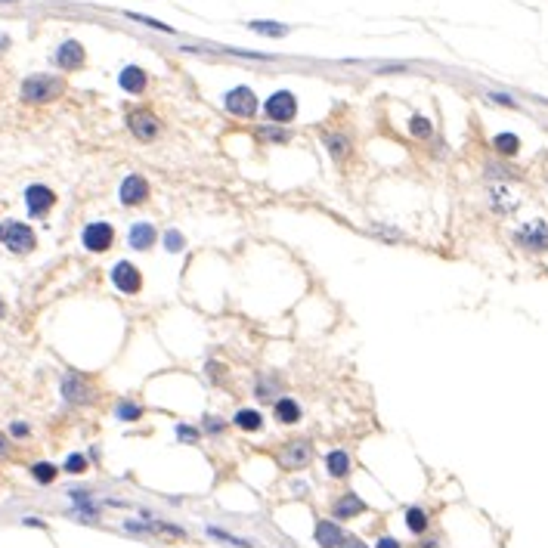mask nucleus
I'll return each mask as SVG.
<instances>
[{
	"mask_svg": "<svg viewBox=\"0 0 548 548\" xmlns=\"http://www.w3.org/2000/svg\"><path fill=\"white\" fill-rule=\"evenodd\" d=\"M62 90H66L62 77L31 75V77H25V84H22V99H25V103H53Z\"/></svg>",
	"mask_w": 548,
	"mask_h": 548,
	"instance_id": "f257e3e1",
	"label": "nucleus"
},
{
	"mask_svg": "<svg viewBox=\"0 0 548 548\" xmlns=\"http://www.w3.org/2000/svg\"><path fill=\"white\" fill-rule=\"evenodd\" d=\"M25 205H28V214L31 217H44L46 211L56 205V195H53L50 186L35 183V186H28V189H25Z\"/></svg>",
	"mask_w": 548,
	"mask_h": 548,
	"instance_id": "9b49d317",
	"label": "nucleus"
},
{
	"mask_svg": "<svg viewBox=\"0 0 548 548\" xmlns=\"http://www.w3.org/2000/svg\"><path fill=\"white\" fill-rule=\"evenodd\" d=\"M487 99H490V103H496V106H508V108L518 106L511 96H505V93H487Z\"/></svg>",
	"mask_w": 548,
	"mask_h": 548,
	"instance_id": "e433bc0d",
	"label": "nucleus"
},
{
	"mask_svg": "<svg viewBox=\"0 0 548 548\" xmlns=\"http://www.w3.org/2000/svg\"><path fill=\"white\" fill-rule=\"evenodd\" d=\"M81 242H84V248L87 251H96V254H103V251H108L112 248V242H115V230L108 223H90L87 230L81 232Z\"/></svg>",
	"mask_w": 548,
	"mask_h": 548,
	"instance_id": "6e6552de",
	"label": "nucleus"
},
{
	"mask_svg": "<svg viewBox=\"0 0 548 548\" xmlns=\"http://www.w3.org/2000/svg\"><path fill=\"white\" fill-rule=\"evenodd\" d=\"M6 456H10V440L0 434V459H6Z\"/></svg>",
	"mask_w": 548,
	"mask_h": 548,
	"instance_id": "a19ab883",
	"label": "nucleus"
},
{
	"mask_svg": "<svg viewBox=\"0 0 548 548\" xmlns=\"http://www.w3.org/2000/svg\"><path fill=\"white\" fill-rule=\"evenodd\" d=\"M332 511H335V518L338 521H350V518H356V514L366 511V502L356 496V492H344L338 502L332 505Z\"/></svg>",
	"mask_w": 548,
	"mask_h": 548,
	"instance_id": "f3484780",
	"label": "nucleus"
},
{
	"mask_svg": "<svg viewBox=\"0 0 548 548\" xmlns=\"http://www.w3.org/2000/svg\"><path fill=\"white\" fill-rule=\"evenodd\" d=\"M121 201L127 208H134V205H143V201L149 199V183L139 174H130V177H124V183H121Z\"/></svg>",
	"mask_w": 548,
	"mask_h": 548,
	"instance_id": "f8f14e48",
	"label": "nucleus"
},
{
	"mask_svg": "<svg viewBox=\"0 0 548 548\" xmlns=\"http://www.w3.org/2000/svg\"><path fill=\"white\" fill-rule=\"evenodd\" d=\"M127 19H134V22H143V25L155 28V31H164V35H174V28H170V25H164V22H158V19H149V15H139V13H127Z\"/></svg>",
	"mask_w": 548,
	"mask_h": 548,
	"instance_id": "c85d7f7f",
	"label": "nucleus"
},
{
	"mask_svg": "<svg viewBox=\"0 0 548 548\" xmlns=\"http://www.w3.org/2000/svg\"><path fill=\"white\" fill-rule=\"evenodd\" d=\"M313 536H316L319 548H341L344 539H347V533H344L335 521H319L316 530H313Z\"/></svg>",
	"mask_w": 548,
	"mask_h": 548,
	"instance_id": "2eb2a0df",
	"label": "nucleus"
},
{
	"mask_svg": "<svg viewBox=\"0 0 548 548\" xmlns=\"http://www.w3.org/2000/svg\"><path fill=\"white\" fill-rule=\"evenodd\" d=\"M232 425H236L239 430H261L263 428V415L257 409H239L236 415H232Z\"/></svg>",
	"mask_w": 548,
	"mask_h": 548,
	"instance_id": "412c9836",
	"label": "nucleus"
},
{
	"mask_svg": "<svg viewBox=\"0 0 548 548\" xmlns=\"http://www.w3.org/2000/svg\"><path fill=\"white\" fill-rule=\"evenodd\" d=\"M248 28L254 31V35H263V37H285L288 25H282V22H270V19H254V22H248Z\"/></svg>",
	"mask_w": 548,
	"mask_h": 548,
	"instance_id": "aec40b11",
	"label": "nucleus"
},
{
	"mask_svg": "<svg viewBox=\"0 0 548 548\" xmlns=\"http://www.w3.org/2000/svg\"><path fill=\"white\" fill-rule=\"evenodd\" d=\"M62 397H66L68 403H90L93 400V390H90V385L81 378V375H66L62 378Z\"/></svg>",
	"mask_w": 548,
	"mask_h": 548,
	"instance_id": "ddd939ff",
	"label": "nucleus"
},
{
	"mask_svg": "<svg viewBox=\"0 0 548 548\" xmlns=\"http://www.w3.org/2000/svg\"><path fill=\"white\" fill-rule=\"evenodd\" d=\"M341 548H366V542H363V539H356V536H347Z\"/></svg>",
	"mask_w": 548,
	"mask_h": 548,
	"instance_id": "ea45409f",
	"label": "nucleus"
},
{
	"mask_svg": "<svg viewBox=\"0 0 548 548\" xmlns=\"http://www.w3.org/2000/svg\"><path fill=\"white\" fill-rule=\"evenodd\" d=\"M0 242H4L13 254H28L31 248L37 245L35 230H31L28 223H19V220H4V223H0Z\"/></svg>",
	"mask_w": 548,
	"mask_h": 548,
	"instance_id": "f03ea898",
	"label": "nucleus"
},
{
	"mask_svg": "<svg viewBox=\"0 0 548 548\" xmlns=\"http://www.w3.org/2000/svg\"><path fill=\"white\" fill-rule=\"evenodd\" d=\"M487 177H492V180H518V174H514L511 168H505V164H496V161L487 164Z\"/></svg>",
	"mask_w": 548,
	"mask_h": 548,
	"instance_id": "cd10ccee",
	"label": "nucleus"
},
{
	"mask_svg": "<svg viewBox=\"0 0 548 548\" xmlns=\"http://www.w3.org/2000/svg\"><path fill=\"white\" fill-rule=\"evenodd\" d=\"M514 239H518V245L527 248V251L542 254V251H548V223H545V220H530V223H523Z\"/></svg>",
	"mask_w": 548,
	"mask_h": 548,
	"instance_id": "0eeeda50",
	"label": "nucleus"
},
{
	"mask_svg": "<svg viewBox=\"0 0 548 548\" xmlns=\"http://www.w3.org/2000/svg\"><path fill=\"white\" fill-rule=\"evenodd\" d=\"M208 378L220 381V385H223V381H226V366L223 363H208Z\"/></svg>",
	"mask_w": 548,
	"mask_h": 548,
	"instance_id": "f704fd0d",
	"label": "nucleus"
},
{
	"mask_svg": "<svg viewBox=\"0 0 548 548\" xmlns=\"http://www.w3.org/2000/svg\"><path fill=\"white\" fill-rule=\"evenodd\" d=\"M10 430H13L15 437H25V434H28V428H25V425H19V421H15V425H13Z\"/></svg>",
	"mask_w": 548,
	"mask_h": 548,
	"instance_id": "79ce46f5",
	"label": "nucleus"
},
{
	"mask_svg": "<svg viewBox=\"0 0 548 548\" xmlns=\"http://www.w3.org/2000/svg\"><path fill=\"white\" fill-rule=\"evenodd\" d=\"M492 149H496L502 158H514V155H518V149H521V137H514V134H496V137H492Z\"/></svg>",
	"mask_w": 548,
	"mask_h": 548,
	"instance_id": "5701e85b",
	"label": "nucleus"
},
{
	"mask_svg": "<svg viewBox=\"0 0 548 548\" xmlns=\"http://www.w3.org/2000/svg\"><path fill=\"white\" fill-rule=\"evenodd\" d=\"M279 127H282V124H273V127H263V130H261V137L273 139V143H285V139H288V134H285V130H279Z\"/></svg>",
	"mask_w": 548,
	"mask_h": 548,
	"instance_id": "72a5a7b5",
	"label": "nucleus"
},
{
	"mask_svg": "<svg viewBox=\"0 0 548 548\" xmlns=\"http://www.w3.org/2000/svg\"><path fill=\"white\" fill-rule=\"evenodd\" d=\"M325 468H328V474H332V477H347V474H350V456H347L344 449L328 452Z\"/></svg>",
	"mask_w": 548,
	"mask_h": 548,
	"instance_id": "4be33fe9",
	"label": "nucleus"
},
{
	"mask_svg": "<svg viewBox=\"0 0 548 548\" xmlns=\"http://www.w3.org/2000/svg\"><path fill=\"white\" fill-rule=\"evenodd\" d=\"M4 313H6V307H4V301H0V316H4Z\"/></svg>",
	"mask_w": 548,
	"mask_h": 548,
	"instance_id": "c03bdc74",
	"label": "nucleus"
},
{
	"mask_svg": "<svg viewBox=\"0 0 548 548\" xmlns=\"http://www.w3.org/2000/svg\"><path fill=\"white\" fill-rule=\"evenodd\" d=\"M84 59H87V53H84V46L77 41H66L56 50V66L66 68V72H77L84 66Z\"/></svg>",
	"mask_w": 548,
	"mask_h": 548,
	"instance_id": "4468645a",
	"label": "nucleus"
},
{
	"mask_svg": "<svg viewBox=\"0 0 548 548\" xmlns=\"http://www.w3.org/2000/svg\"><path fill=\"white\" fill-rule=\"evenodd\" d=\"M56 465H50V461H37V465H31V477H35L37 483H53L56 480Z\"/></svg>",
	"mask_w": 548,
	"mask_h": 548,
	"instance_id": "a878e982",
	"label": "nucleus"
},
{
	"mask_svg": "<svg viewBox=\"0 0 548 548\" xmlns=\"http://www.w3.org/2000/svg\"><path fill=\"white\" fill-rule=\"evenodd\" d=\"M177 437L183 443H195V440H199V430L189 428V425H177Z\"/></svg>",
	"mask_w": 548,
	"mask_h": 548,
	"instance_id": "c9c22d12",
	"label": "nucleus"
},
{
	"mask_svg": "<svg viewBox=\"0 0 548 548\" xmlns=\"http://www.w3.org/2000/svg\"><path fill=\"white\" fill-rule=\"evenodd\" d=\"M118 84H121V90H127V93H143L149 87V75L139 66H124L118 75Z\"/></svg>",
	"mask_w": 548,
	"mask_h": 548,
	"instance_id": "dca6fc26",
	"label": "nucleus"
},
{
	"mask_svg": "<svg viewBox=\"0 0 548 548\" xmlns=\"http://www.w3.org/2000/svg\"><path fill=\"white\" fill-rule=\"evenodd\" d=\"M0 4H13V0H0Z\"/></svg>",
	"mask_w": 548,
	"mask_h": 548,
	"instance_id": "a18cd8bd",
	"label": "nucleus"
},
{
	"mask_svg": "<svg viewBox=\"0 0 548 548\" xmlns=\"http://www.w3.org/2000/svg\"><path fill=\"white\" fill-rule=\"evenodd\" d=\"M223 108L230 115H236V118H254L261 103H257V96H254L251 87H232L223 96Z\"/></svg>",
	"mask_w": 548,
	"mask_h": 548,
	"instance_id": "20e7f679",
	"label": "nucleus"
},
{
	"mask_svg": "<svg viewBox=\"0 0 548 548\" xmlns=\"http://www.w3.org/2000/svg\"><path fill=\"white\" fill-rule=\"evenodd\" d=\"M263 115H267V121H273V124L294 121V115H297V96H294L292 90H276L267 99V103H263Z\"/></svg>",
	"mask_w": 548,
	"mask_h": 548,
	"instance_id": "7ed1b4c3",
	"label": "nucleus"
},
{
	"mask_svg": "<svg viewBox=\"0 0 548 548\" xmlns=\"http://www.w3.org/2000/svg\"><path fill=\"white\" fill-rule=\"evenodd\" d=\"M155 239H158V232H155L152 223H134V226H130L127 242H130V248H134V251H146V248H152Z\"/></svg>",
	"mask_w": 548,
	"mask_h": 548,
	"instance_id": "a211bd4d",
	"label": "nucleus"
},
{
	"mask_svg": "<svg viewBox=\"0 0 548 548\" xmlns=\"http://www.w3.org/2000/svg\"><path fill=\"white\" fill-rule=\"evenodd\" d=\"M127 127H130V134H134L139 143H152V139L161 134L158 115L149 112V108H134V112L127 115Z\"/></svg>",
	"mask_w": 548,
	"mask_h": 548,
	"instance_id": "39448f33",
	"label": "nucleus"
},
{
	"mask_svg": "<svg viewBox=\"0 0 548 548\" xmlns=\"http://www.w3.org/2000/svg\"><path fill=\"white\" fill-rule=\"evenodd\" d=\"M409 134L415 139H430V137H434V124H430L428 118H421V115H412V118H409Z\"/></svg>",
	"mask_w": 548,
	"mask_h": 548,
	"instance_id": "393cba45",
	"label": "nucleus"
},
{
	"mask_svg": "<svg viewBox=\"0 0 548 548\" xmlns=\"http://www.w3.org/2000/svg\"><path fill=\"white\" fill-rule=\"evenodd\" d=\"M490 195H492V208H496L499 214H508V211H514V201H508L511 195L505 192V186H492Z\"/></svg>",
	"mask_w": 548,
	"mask_h": 548,
	"instance_id": "bb28decb",
	"label": "nucleus"
},
{
	"mask_svg": "<svg viewBox=\"0 0 548 548\" xmlns=\"http://www.w3.org/2000/svg\"><path fill=\"white\" fill-rule=\"evenodd\" d=\"M375 548H400V542H397V539H390V536H381L378 542H375Z\"/></svg>",
	"mask_w": 548,
	"mask_h": 548,
	"instance_id": "58836bf2",
	"label": "nucleus"
},
{
	"mask_svg": "<svg viewBox=\"0 0 548 548\" xmlns=\"http://www.w3.org/2000/svg\"><path fill=\"white\" fill-rule=\"evenodd\" d=\"M323 146L328 149V155H332L338 164H344L354 155V137L347 134V130H323Z\"/></svg>",
	"mask_w": 548,
	"mask_h": 548,
	"instance_id": "1a4fd4ad",
	"label": "nucleus"
},
{
	"mask_svg": "<svg viewBox=\"0 0 548 548\" xmlns=\"http://www.w3.org/2000/svg\"><path fill=\"white\" fill-rule=\"evenodd\" d=\"M66 471L68 474H84L87 471V459H84L81 452H72V456L66 459Z\"/></svg>",
	"mask_w": 548,
	"mask_h": 548,
	"instance_id": "c756f323",
	"label": "nucleus"
},
{
	"mask_svg": "<svg viewBox=\"0 0 548 548\" xmlns=\"http://www.w3.org/2000/svg\"><path fill=\"white\" fill-rule=\"evenodd\" d=\"M418 548H440V542H430V539H428V542H421Z\"/></svg>",
	"mask_w": 548,
	"mask_h": 548,
	"instance_id": "37998d69",
	"label": "nucleus"
},
{
	"mask_svg": "<svg viewBox=\"0 0 548 548\" xmlns=\"http://www.w3.org/2000/svg\"><path fill=\"white\" fill-rule=\"evenodd\" d=\"M139 415H143V409H139V406H134V403H121L118 406V418L121 421H137Z\"/></svg>",
	"mask_w": 548,
	"mask_h": 548,
	"instance_id": "7c9ffc66",
	"label": "nucleus"
},
{
	"mask_svg": "<svg viewBox=\"0 0 548 548\" xmlns=\"http://www.w3.org/2000/svg\"><path fill=\"white\" fill-rule=\"evenodd\" d=\"M164 245H168V251H183V236L177 230L164 232Z\"/></svg>",
	"mask_w": 548,
	"mask_h": 548,
	"instance_id": "473e14b6",
	"label": "nucleus"
},
{
	"mask_svg": "<svg viewBox=\"0 0 548 548\" xmlns=\"http://www.w3.org/2000/svg\"><path fill=\"white\" fill-rule=\"evenodd\" d=\"M223 428H226L223 418H214V415H208V418H205V430H208V434H220Z\"/></svg>",
	"mask_w": 548,
	"mask_h": 548,
	"instance_id": "4c0bfd02",
	"label": "nucleus"
},
{
	"mask_svg": "<svg viewBox=\"0 0 548 548\" xmlns=\"http://www.w3.org/2000/svg\"><path fill=\"white\" fill-rule=\"evenodd\" d=\"M279 465L285 468V471H301V468H307L313 461V446L310 440H292V443H282L279 449Z\"/></svg>",
	"mask_w": 548,
	"mask_h": 548,
	"instance_id": "423d86ee",
	"label": "nucleus"
},
{
	"mask_svg": "<svg viewBox=\"0 0 548 548\" xmlns=\"http://www.w3.org/2000/svg\"><path fill=\"white\" fill-rule=\"evenodd\" d=\"M112 282H115V288H118V292H124V294H137L139 288H143V276H139V270L130 261L115 263Z\"/></svg>",
	"mask_w": 548,
	"mask_h": 548,
	"instance_id": "9d476101",
	"label": "nucleus"
},
{
	"mask_svg": "<svg viewBox=\"0 0 548 548\" xmlns=\"http://www.w3.org/2000/svg\"><path fill=\"white\" fill-rule=\"evenodd\" d=\"M273 415H276L279 425H297L301 421V406L292 397H279L276 406H273Z\"/></svg>",
	"mask_w": 548,
	"mask_h": 548,
	"instance_id": "6ab92c4d",
	"label": "nucleus"
},
{
	"mask_svg": "<svg viewBox=\"0 0 548 548\" xmlns=\"http://www.w3.org/2000/svg\"><path fill=\"white\" fill-rule=\"evenodd\" d=\"M208 536H214V539H223V542H230V545H236V548H245V545H248L245 539H236V536L223 533V530H217V527H208Z\"/></svg>",
	"mask_w": 548,
	"mask_h": 548,
	"instance_id": "2f4dec72",
	"label": "nucleus"
},
{
	"mask_svg": "<svg viewBox=\"0 0 548 548\" xmlns=\"http://www.w3.org/2000/svg\"><path fill=\"white\" fill-rule=\"evenodd\" d=\"M406 527H409L415 536H421V533H428L430 521H428V514L421 511V508H409V511H406Z\"/></svg>",
	"mask_w": 548,
	"mask_h": 548,
	"instance_id": "b1692460",
	"label": "nucleus"
}]
</instances>
